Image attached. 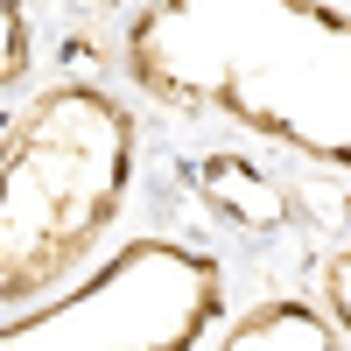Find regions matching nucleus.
Masks as SVG:
<instances>
[{
	"label": "nucleus",
	"instance_id": "1",
	"mask_svg": "<svg viewBox=\"0 0 351 351\" xmlns=\"http://www.w3.org/2000/svg\"><path fill=\"white\" fill-rule=\"evenodd\" d=\"M120 64L141 92L225 112L324 169H351V8L330 0H148Z\"/></svg>",
	"mask_w": 351,
	"mask_h": 351
},
{
	"label": "nucleus",
	"instance_id": "2",
	"mask_svg": "<svg viewBox=\"0 0 351 351\" xmlns=\"http://www.w3.org/2000/svg\"><path fill=\"white\" fill-rule=\"evenodd\" d=\"M134 176V112L99 84H49L0 127V302L84 267Z\"/></svg>",
	"mask_w": 351,
	"mask_h": 351
},
{
	"label": "nucleus",
	"instance_id": "3",
	"mask_svg": "<svg viewBox=\"0 0 351 351\" xmlns=\"http://www.w3.org/2000/svg\"><path fill=\"white\" fill-rule=\"evenodd\" d=\"M225 274L176 239H134L64 295L0 324V351H190L218 324Z\"/></svg>",
	"mask_w": 351,
	"mask_h": 351
},
{
	"label": "nucleus",
	"instance_id": "4",
	"mask_svg": "<svg viewBox=\"0 0 351 351\" xmlns=\"http://www.w3.org/2000/svg\"><path fill=\"white\" fill-rule=\"evenodd\" d=\"M197 190H204V204L232 211L246 232H267V225L288 218V190H281V176L260 169V162H246V155H204V162H197Z\"/></svg>",
	"mask_w": 351,
	"mask_h": 351
},
{
	"label": "nucleus",
	"instance_id": "5",
	"mask_svg": "<svg viewBox=\"0 0 351 351\" xmlns=\"http://www.w3.org/2000/svg\"><path fill=\"white\" fill-rule=\"evenodd\" d=\"M225 351H281V344H295V351H337V324L330 316H316L309 302H260L246 316H232V324L218 330Z\"/></svg>",
	"mask_w": 351,
	"mask_h": 351
},
{
	"label": "nucleus",
	"instance_id": "6",
	"mask_svg": "<svg viewBox=\"0 0 351 351\" xmlns=\"http://www.w3.org/2000/svg\"><path fill=\"white\" fill-rule=\"evenodd\" d=\"M28 56H36V28H28L21 0H0V92L28 77Z\"/></svg>",
	"mask_w": 351,
	"mask_h": 351
},
{
	"label": "nucleus",
	"instance_id": "7",
	"mask_svg": "<svg viewBox=\"0 0 351 351\" xmlns=\"http://www.w3.org/2000/svg\"><path fill=\"white\" fill-rule=\"evenodd\" d=\"M324 295H330V324H337V337L351 344V246L330 253V267H324Z\"/></svg>",
	"mask_w": 351,
	"mask_h": 351
},
{
	"label": "nucleus",
	"instance_id": "8",
	"mask_svg": "<svg viewBox=\"0 0 351 351\" xmlns=\"http://www.w3.org/2000/svg\"><path fill=\"white\" fill-rule=\"evenodd\" d=\"M84 8H127V0H84Z\"/></svg>",
	"mask_w": 351,
	"mask_h": 351
}]
</instances>
